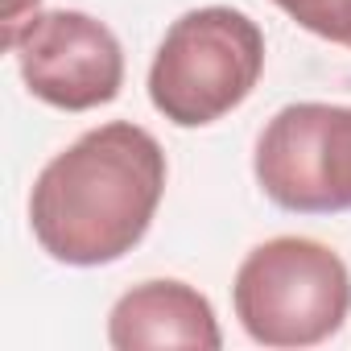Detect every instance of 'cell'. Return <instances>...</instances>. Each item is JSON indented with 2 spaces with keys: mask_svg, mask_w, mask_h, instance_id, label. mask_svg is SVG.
Returning a JSON list of instances; mask_svg holds the SVG:
<instances>
[{
  "mask_svg": "<svg viewBox=\"0 0 351 351\" xmlns=\"http://www.w3.org/2000/svg\"><path fill=\"white\" fill-rule=\"evenodd\" d=\"M165 178L169 161L149 128L132 120L95 124L34 178L29 232L66 269L116 265L149 236Z\"/></svg>",
  "mask_w": 351,
  "mask_h": 351,
  "instance_id": "6da1fadb",
  "label": "cell"
},
{
  "mask_svg": "<svg viewBox=\"0 0 351 351\" xmlns=\"http://www.w3.org/2000/svg\"><path fill=\"white\" fill-rule=\"evenodd\" d=\"M232 310L256 347H318L351 318V269L322 240L273 236L240 261Z\"/></svg>",
  "mask_w": 351,
  "mask_h": 351,
  "instance_id": "7a4b0ae2",
  "label": "cell"
},
{
  "mask_svg": "<svg viewBox=\"0 0 351 351\" xmlns=\"http://www.w3.org/2000/svg\"><path fill=\"white\" fill-rule=\"evenodd\" d=\"M265 75V34L232 5L186 9L169 21L149 62V104L173 128H207L232 116Z\"/></svg>",
  "mask_w": 351,
  "mask_h": 351,
  "instance_id": "3957f363",
  "label": "cell"
},
{
  "mask_svg": "<svg viewBox=\"0 0 351 351\" xmlns=\"http://www.w3.org/2000/svg\"><path fill=\"white\" fill-rule=\"evenodd\" d=\"M261 195L293 215L351 211V104L302 99L273 112L252 149Z\"/></svg>",
  "mask_w": 351,
  "mask_h": 351,
  "instance_id": "277c9868",
  "label": "cell"
},
{
  "mask_svg": "<svg viewBox=\"0 0 351 351\" xmlns=\"http://www.w3.org/2000/svg\"><path fill=\"white\" fill-rule=\"evenodd\" d=\"M25 91L58 112L108 108L124 87L120 38L83 9H42L5 46Z\"/></svg>",
  "mask_w": 351,
  "mask_h": 351,
  "instance_id": "5b68a950",
  "label": "cell"
},
{
  "mask_svg": "<svg viewBox=\"0 0 351 351\" xmlns=\"http://www.w3.org/2000/svg\"><path fill=\"white\" fill-rule=\"evenodd\" d=\"M108 343L116 351H157V347L219 351L223 330L207 293H199L178 277H153L124 289L112 302Z\"/></svg>",
  "mask_w": 351,
  "mask_h": 351,
  "instance_id": "8992f818",
  "label": "cell"
},
{
  "mask_svg": "<svg viewBox=\"0 0 351 351\" xmlns=\"http://www.w3.org/2000/svg\"><path fill=\"white\" fill-rule=\"evenodd\" d=\"M273 5L298 29L351 50V0H273Z\"/></svg>",
  "mask_w": 351,
  "mask_h": 351,
  "instance_id": "52a82bcc",
  "label": "cell"
},
{
  "mask_svg": "<svg viewBox=\"0 0 351 351\" xmlns=\"http://www.w3.org/2000/svg\"><path fill=\"white\" fill-rule=\"evenodd\" d=\"M38 5H42V0H5V13H0V46H9L13 34H17L34 13H42Z\"/></svg>",
  "mask_w": 351,
  "mask_h": 351,
  "instance_id": "ba28073f",
  "label": "cell"
}]
</instances>
